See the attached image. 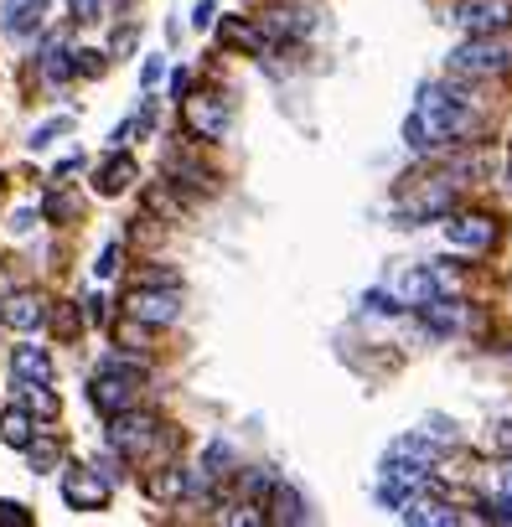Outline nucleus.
Wrapping results in <instances>:
<instances>
[{
	"label": "nucleus",
	"mask_w": 512,
	"mask_h": 527,
	"mask_svg": "<svg viewBox=\"0 0 512 527\" xmlns=\"http://www.w3.org/2000/svg\"><path fill=\"white\" fill-rule=\"evenodd\" d=\"M476 93L466 78H440V83H425L419 88V104L414 114L404 119V140L409 150H445V145H456L461 135H471V124H476Z\"/></svg>",
	"instance_id": "obj_1"
},
{
	"label": "nucleus",
	"mask_w": 512,
	"mask_h": 527,
	"mask_svg": "<svg viewBox=\"0 0 512 527\" xmlns=\"http://www.w3.org/2000/svg\"><path fill=\"white\" fill-rule=\"evenodd\" d=\"M512 68V37L507 31H481V37H466L456 52H450V73L456 78H502Z\"/></svg>",
	"instance_id": "obj_2"
},
{
	"label": "nucleus",
	"mask_w": 512,
	"mask_h": 527,
	"mask_svg": "<svg viewBox=\"0 0 512 527\" xmlns=\"http://www.w3.org/2000/svg\"><path fill=\"white\" fill-rule=\"evenodd\" d=\"M161 445V419L156 414H140V403L125 414H109V450L119 460H140Z\"/></svg>",
	"instance_id": "obj_3"
},
{
	"label": "nucleus",
	"mask_w": 512,
	"mask_h": 527,
	"mask_svg": "<svg viewBox=\"0 0 512 527\" xmlns=\"http://www.w3.org/2000/svg\"><path fill=\"white\" fill-rule=\"evenodd\" d=\"M125 316L140 326H171L182 316V290L176 285H135L125 295Z\"/></svg>",
	"instance_id": "obj_4"
},
{
	"label": "nucleus",
	"mask_w": 512,
	"mask_h": 527,
	"mask_svg": "<svg viewBox=\"0 0 512 527\" xmlns=\"http://www.w3.org/2000/svg\"><path fill=\"white\" fill-rule=\"evenodd\" d=\"M63 502L73 512H104L109 507V476H99V465H68L63 471Z\"/></svg>",
	"instance_id": "obj_5"
},
{
	"label": "nucleus",
	"mask_w": 512,
	"mask_h": 527,
	"mask_svg": "<svg viewBox=\"0 0 512 527\" xmlns=\"http://www.w3.org/2000/svg\"><path fill=\"white\" fill-rule=\"evenodd\" d=\"M140 383L145 378H130V372H94V388H88V403L109 419V414H125L140 403Z\"/></svg>",
	"instance_id": "obj_6"
},
{
	"label": "nucleus",
	"mask_w": 512,
	"mask_h": 527,
	"mask_svg": "<svg viewBox=\"0 0 512 527\" xmlns=\"http://www.w3.org/2000/svg\"><path fill=\"white\" fill-rule=\"evenodd\" d=\"M450 21H456L466 37H481V31H507L512 26V0H461Z\"/></svg>",
	"instance_id": "obj_7"
},
{
	"label": "nucleus",
	"mask_w": 512,
	"mask_h": 527,
	"mask_svg": "<svg viewBox=\"0 0 512 527\" xmlns=\"http://www.w3.org/2000/svg\"><path fill=\"white\" fill-rule=\"evenodd\" d=\"M0 321H6L11 331H21V336H32L47 321V300L37 290H11L6 300H0Z\"/></svg>",
	"instance_id": "obj_8"
},
{
	"label": "nucleus",
	"mask_w": 512,
	"mask_h": 527,
	"mask_svg": "<svg viewBox=\"0 0 512 527\" xmlns=\"http://www.w3.org/2000/svg\"><path fill=\"white\" fill-rule=\"evenodd\" d=\"M187 130L202 135V140H223L228 135V104L218 99V93H197V99H187Z\"/></svg>",
	"instance_id": "obj_9"
},
{
	"label": "nucleus",
	"mask_w": 512,
	"mask_h": 527,
	"mask_svg": "<svg viewBox=\"0 0 512 527\" xmlns=\"http://www.w3.org/2000/svg\"><path fill=\"white\" fill-rule=\"evenodd\" d=\"M445 238L456 243V248H471V254H487V248L497 243V223L492 217H466V212H456L445 223Z\"/></svg>",
	"instance_id": "obj_10"
},
{
	"label": "nucleus",
	"mask_w": 512,
	"mask_h": 527,
	"mask_svg": "<svg viewBox=\"0 0 512 527\" xmlns=\"http://www.w3.org/2000/svg\"><path fill=\"white\" fill-rule=\"evenodd\" d=\"M47 21V0H6L0 6V31L6 37H37Z\"/></svg>",
	"instance_id": "obj_11"
},
{
	"label": "nucleus",
	"mask_w": 512,
	"mask_h": 527,
	"mask_svg": "<svg viewBox=\"0 0 512 527\" xmlns=\"http://www.w3.org/2000/svg\"><path fill=\"white\" fill-rule=\"evenodd\" d=\"M399 517L409 522V527H450V522H461V512L450 507V502H440V496H425V491H414L409 502L399 507Z\"/></svg>",
	"instance_id": "obj_12"
},
{
	"label": "nucleus",
	"mask_w": 512,
	"mask_h": 527,
	"mask_svg": "<svg viewBox=\"0 0 512 527\" xmlns=\"http://www.w3.org/2000/svg\"><path fill=\"white\" fill-rule=\"evenodd\" d=\"M11 383H52L47 347H16L11 352Z\"/></svg>",
	"instance_id": "obj_13"
},
{
	"label": "nucleus",
	"mask_w": 512,
	"mask_h": 527,
	"mask_svg": "<svg viewBox=\"0 0 512 527\" xmlns=\"http://www.w3.org/2000/svg\"><path fill=\"white\" fill-rule=\"evenodd\" d=\"M306 502H300V491L290 481H275V491H269V507H264V522H306Z\"/></svg>",
	"instance_id": "obj_14"
},
{
	"label": "nucleus",
	"mask_w": 512,
	"mask_h": 527,
	"mask_svg": "<svg viewBox=\"0 0 512 527\" xmlns=\"http://www.w3.org/2000/svg\"><path fill=\"white\" fill-rule=\"evenodd\" d=\"M135 176H140V171H135L130 155H109V161L99 166V176H94V186H99V197H119Z\"/></svg>",
	"instance_id": "obj_15"
},
{
	"label": "nucleus",
	"mask_w": 512,
	"mask_h": 527,
	"mask_svg": "<svg viewBox=\"0 0 512 527\" xmlns=\"http://www.w3.org/2000/svg\"><path fill=\"white\" fill-rule=\"evenodd\" d=\"M223 47H244V52H254V57H264L269 52V37H264V26H249V21H238V16H228L223 21Z\"/></svg>",
	"instance_id": "obj_16"
},
{
	"label": "nucleus",
	"mask_w": 512,
	"mask_h": 527,
	"mask_svg": "<svg viewBox=\"0 0 512 527\" xmlns=\"http://www.w3.org/2000/svg\"><path fill=\"white\" fill-rule=\"evenodd\" d=\"M32 434H37V414H26L21 403L0 414V440H6L11 450H26V445H32Z\"/></svg>",
	"instance_id": "obj_17"
},
{
	"label": "nucleus",
	"mask_w": 512,
	"mask_h": 527,
	"mask_svg": "<svg viewBox=\"0 0 512 527\" xmlns=\"http://www.w3.org/2000/svg\"><path fill=\"white\" fill-rule=\"evenodd\" d=\"M16 403L26 414H37V419H57V409H63L47 383H16Z\"/></svg>",
	"instance_id": "obj_18"
},
{
	"label": "nucleus",
	"mask_w": 512,
	"mask_h": 527,
	"mask_svg": "<svg viewBox=\"0 0 512 527\" xmlns=\"http://www.w3.org/2000/svg\"><path fill=\"white\" fill-rule=\"evenodd\" d=\"M197 471H202L207 481H228V476H233V445H228V440H207Z\"/></svg>",
	"instance_id": "obj_19"
},
{
	"label": "nucleus",
	"mask_w": 512,
	"mask_h": 527,
	"mask_svg": "<svg viewBox=\"0 0 512 527\" xmlns=\"http://www.w3.org/2000/svg\"><path fill=\"white\" fill-rule=\"evenodd\" d=\"M26 460H32V471H57V460H63V440H52V434H32V445H26Z\"/></svg>",
	"instance_id": "obj_20"
},
{
	"label": "nucleus",
	"mask_w": 512,
	"mask_h": 527,
	"mask_svg": "<svg viewBox=\"0 0 512 527\" xmlns=\"http://www.w3.org/2000/svg\"><path fill=\"white\" fill-rule=\"evenodd\" d=\"M150 496H156V502H182L187 496V471L182 465H166L161 476H150Z\"/></svg>",
	"instance_id": "obj_21"
},
{
	"label": "nucleus",
	"mask_w": 512,
	"mask_h": 527,
	"mask_svg": "<svg viewBox=\"0 0 512 527\" xmlns=\"http://www.w3.org/2000/svg\"><path fill=\"white\" fill-rule=\"evenodd\" d=\"M481 491L487 496H512V455L507 460H497L487 476H481Z\"/></svg>",
	"instance_id": "obj_22"
},
{
	"label": "nucleus",
	"mask_w": 512,
	"mask_h": 527,
	"mask_svg": "<svg viewBox=\"0 0 512 527\" xmlns=\"http://www.w3.org/2000/svg\"><path fill=\"white\" fill-rule=\"evenodd\" d=\"M269 491H275L269 471H244V502H269Z\"/></svg>",
	"instance_id": "obj_23"
},
{
	"label": "nucleus",
	"mask_w": 512,
	"mask_h": 527,
	"mask_svg": "<svg viewBox=\"0 0 512 527\" xmlns=\"http://www.w3.org/2000/svg\"><path fill=\"white\" fill-rule=\"evenodd\" d=\"M99 372H130V378H145V357H119V352H109L104 362H99Z\"/></svg>",
	"instance_id": "obj_24"
},
{
	"label": "nucleus",
	"mask_w": 512,
	"mask_h": 527,
	"mask_svg": "<svg viewBox=\"0 0 512 527\" xmlns=\"http://www.w3.org/2000/svg\"><path fill=\"white\" fill-rule=\"evenodd\" d=\"M68 124H73V119H47V124H37V130H32V140H26V145H32V150H47L57 135L68 130Z\"/></svg>",
	"instance_id": "obj_25"
},
{
	"label": "nucleus",
	"mask_w": 512,
	"mask_h": 527,
	"mask_svg": "<svg viewBox=\"0 0 512 527\" xmlns=\"http://www.w3.org/2000/svg\"><path fill=\"white\" fill-rule=\"evenodd\" d=\"M481 522H512V496H487L481 502Z\"/></svg>",
	"instance_id": "obj_26"
},
{
	"label": "nucleus",
	"mask_w": 512,
	"mask_h": 527,
	"mask_svg": "<svg viewBox=\"0 0 512 527\" xmlns=\"http://www.w3.org/2000/svg\"><path fill=\"white\" fill-rule=\"evenodd\" d=\"M73 73L99 78V73H104V52H73Z\"/></svg>",
	"instance_id": "obj_27"
},
{
	"label": "nucleus",
	"mask_w": 512,
	"mask_h": 527,
	"mask_svg": "<svg viewBox=\"0 0 512 527\" xmlns=\"http://www.w3.org/2000/svg\"><path fill=\"white\" fill-rule=\"evenodd\" d=\"M363 305L373 310V316H399V295H383V290L363 295Z\"/></svg>",
	"instance_id": "obj_28"
},
{
	"label": "nucleus",
	"mask_w": 512,
	"mask_h": 527,
	"mask_svg": "<svg viewBox=\"0 0 512 527\" xmlns=\"http://www.w3.org/2000/svg\"><path fill=\"white\" fill-rule=\"evenodd\" d=\"M0 527H32V512L21 502H0Z\"/></svg>",
	"instance_id": "obj_29"
},
{
	"label": "nucleus",
	"mask_w": 512,
	"mask_h": 527,
	"mask_svg": "<svg viewBox=\"0 0 512 527\" xmlns=\"http://www.w3.org/2000/svg\"><path fill=\"white\" fill-rule=\"evenodd\" d=\"M119 254H125V248H119V243H104V254H99V264H94V274H99V279H109V274L119 269Z\"/></svg>",
	"instance_id": "obj_30"
},
{
	"label": "nucleus",
	"mask_w": 512,
	"mask_h": 527,
	"mask_svg": "<svg viewBox=\"0 0 512 527\" xmlns=\"http://www.w3.org/2000/svg\"><path fill=\"white\" fill-rule=\"evenodd\" d=\"M42 212H47V217H78V202H73V197H47Z\"/></svg>",
	"instance_id": "obj_31"
},
{
	"label": "nucleus",
	"mask_w": 512,
	"mask_h": 527,
	"mask_svg": "<svg viewBox=\"0 0 512 527\" xmlns=\"http://www.w3.org/2000/svg\"><path fill=\"white\" fill-rule=\"evenodd\" d=\"M73 6V21H99V0H68Z\"/></svg>",
	"instance_id": "obj_32"
},
{
	"label": "nucleus",
	"mask_w": 512,
	"mask_h": 527,
	"mask_svg": "<svg viewBox=\"0 0 512 527\" xmlns=\"http://www.w3.org/2000/svg\"><path fill=\"white\" fill-rule=\"evenodd\" d=\"M32 228H37V212H16V217H11V233H16V238H26Z\"/></svg>",
	"instance_id": "obj_33"
},
{
	"label": "nucleus",
	"mask_w": 512,
	"mask_h": 527,
	"mask_svg": "<svg viewBox=\"0 0 512 527\" xmlns=\"http://www.w3.org/2000/svg\"><path fill=\"white\" fill-rule=\"evenodd\" d=\"M492 440H497L502 455H512V424H497V429H492Z\"/></svg>",
	"instance_id": "obj_34"
},
{
	"label": "nucleus",
	"mask_w": 512,
	"mask_h": 527,
	"mask_svg": "<svg viewBox=\"0 0 512 527\" xmlns=\"http://www.w3.org/2000/svg\"><path fill=\"white\" fill-rule=\"evenodd\" d=\"M192 26L202 31V26H213V0H202V6L192 11Z\"/></svg>",
	"instance_id": "obj_35"
},
{
	"label": "nucleus",
	"mask_w": 512,
	"mask_h": 527,
	"mask_svg": "<svg viewBox=\"0 0 512 527\" xmlns=\"http://www.w3.org/2000/svg\"><path fill=\"white\" fill-rule=\"evenodd\" d=\"M161 73H166V62H161V57H150V62H145V88H150V83H161Z\"/></svg>",
	"instance_id": "obj_36"
},
{
	"label": "nucleus",
	"mask_w": 512,
	"mask_h": 527,
	"mask_svg": "<svg viewBox=\"0 0 512 527\" xmlns=\"http://www.w3.org/2000/svg\"><path fill=\"white\" fill-rule=\"evenodd\" d=\"M119 6H130V0H119Z\"/></svg>",
	"instance_id": "obj_37"
}]
</instances>
